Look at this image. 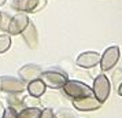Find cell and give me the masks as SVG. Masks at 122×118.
<instances>
[{
  "label": "cell",
  "mask_w": 122,
  "mask_h": 118,
  "mask_svg": "<svg viewBox=\"0 0 122 118\" xmlns=\"http://www.w3.org/2000/svg\"><path fill=\"white\" fill-rule=\"evenodd\" d=\"M4 3H6V0H0V6H3Z\"/></svg>",
  "instance_id": "22"
},
{
  "label": "cell",
  "mask_w": 122,
  "mask_h": 118,
  "mask_svg": "<svg viewBox=\"0 0 122 118\" xmlns=\"http://www.w3.org/2000/svg\"><path fill=\"white\" fill-rule=\"evenodd\" d=\"M22 36L26 44L29 45V48H36L37 47V43H39V36H37V30H36V26H34L32 22H29V25L23 29Z\"/></svg>",
  "instance_id": "11"
},
{
  "label": "cell",
  "mask_w": 122,
  "mask_h": 118,
  "mask_svg": "<svg viewBox=\"0 0 122 118\" xmlns=\"http://www.w3.org/2000/svg\"><path fill=\"white\" fill-rule=\"evenodd\" d=\"M7 102H8V104L14 108H19V107L22 106V99H18L17 96H11L8 95L7 96Z\"/></svg>",
  "instance_id": "17"
},
{
  "label": "cell",
  "mask_w": 122,
  "mask_h": 118,
  "mask_svg": "<svg viewBox=\"0 0 122 118\" xmlns=\"http://www.w3.org/2000/svg\"><path fill=\"white\" fill-rule=\"evenodd\" d=\"M119 59V48L117 45H112V47H108L107 50L103 52V55H100V69L103 72H107L112 69L117 65Z\"/></svg>",
  "instance_id": "5"
},
{
  "label": "cell",
  "mask_w": 122,
  "mask_h": 118,
  "mask_svg": "<svg viewBox=\"0 0 122 118\" xmlns=\"http://www.w3.org/2000/svg\"><path fill=\"white\" fill-rule=\"evenodd\" d=\"M40 78L44 81V84L48 87V88H52V89H59L63 85L66 84L67 74H65L61 70H47V72H43Z\"/></svg>",
  "instance_id": "2"
},
{
  "label": "cell",
  "mask_w": 122,
  "mask_h": 118,
  "mask_svg": "<svg viewBox=\"0 0 122 118\" xmlns=\"http://www.w3.org/2000/svg\"><path fill=\"white\" fill-rule=\"evenodd\" d=\"M1 118H18L17 108L8 106L7 108H4V113H3V117H1Z\"/></svg>",
  "instance_id": "18"
},
{
  "label": "cell",
  "mask_w": 122,
  "mask_h": 118,
  "mask_svg": "<svg viewBox=\"0 0 122 118\" xmlns=\"http://www.w3.org/2000/svg\"><path fill=\"white\" fill-rule=\"evenodd\" d=\"M25 89H26V84L23 80L10 76L0 77V91H4L7 93H19Z\"/></svg>",
  "instance_id": "4"
},
{
  "label": "cell",
  "mask_w": 122,
  "mask_h": 118,
  "mask_svg": "<svg viewBox=\"0 0 122 118\" xmlns=\"http://www.w3.org/2000/svg\"><path fill=\"white\" fill-rule=\"evenodd\" d=\"M3 113H4V107H3V104L0 103V118L3 117Z\"/></svg>",
  "instance_id": "20"
},
{
  "label": "cell",
  "mask_w": 122,
  "mask_h": 118,
  "mask_svg": "<svg viewBox=\"0 0 122 118\" xmlns=\"http://www.w3.org/2000/svg\"><path fill=\"white\" fill-rule=\"evenodd\" d=\"M62 88L65 91V93L71 99H80V97H84V96L93 95L91 87H88L86 84H84L81 81H76V80H70V81L67 80L66 84Z\"/></svg>",
  "instance_id": "1"
},
{
  "label": "cell",
  "mask_w": 122,
  "mask_h": 118,
  "mask_svg": "<svg viewBox=\"0 0 122 118\" xmlns=\"http://www.w3.org/2000/svg\"><path fill=\"white\" fill-rule=\"evenodd\" d=\"M29 17L25 14V12H18L17 15H14L10 21V25H8V33L11 36H17V34L22 33L23 29L29 25Z\"/></svg>",
  "instance_id": "7"
},
{
  "label": "cell",
  "mask_w": 122,
  "mask_h": 118,
  "mask_svg": "<svg viewBox=\"0 0 122 118\" xmlns=\"http://www.w3.org/2000/svg\"><path fill=\"white\" fill-rule=\"evenodd\" d=\"M55 115H54V111L51 110V108H45V110H43L41 111V115H40L39 118H54Z\"/></svg>",
  "instance_id": "19"
},
{
  "label": "cell",
  "mask_w": 122,
  "mask_h": 118,
  "mask_svg": "<svg viewBox=\"0 0 122 118\" xmlns=\"http://www.w3.org/2000/svg\"><path fill=\"white\" fill-rule=\"evenodd\" d=\"M10 21H11V17H10L8 14L0 11V30H1V32H7V30H8Z\"/></svg>",
  "instance_id": "15"
},
{
  "label": "cell",
  "mask_w": 122,
  "mask_h": 118,
  "mask_svg": "<svg viewBox=\"0 0 122 118\" xmlns=\"http://www.w3.org/2000/svg\"><path fill=\"white\" fill-rule=\"evenodd\" d=\"M41 73H43V69L40 67V66H37V65H25V66H22V67L19 69V72H18V74H19V78L23 80L25 82L26 81H33V80L36 78H40V76H41Z\"/></svg>",
  "instance_id": "9"
},
{
  "label": "cell",
  "mask_w": 122,
  "mask_h": 118,
  "mask_svg": "<svg viewBox=\"0 0 122 118\" xmlns=\"http://www.w3.org/2000/svg\"><path fill=\"white\" fill-rule=\"evenodd\" d=\"M100 62V54L95 52V51H86V52H82L80 54L77 58V66L82 69H91V67H95L96 65H99Z\"/></svg>",
  "instance_id": "8"
},
{
  "label": "cell",
  "mask_w": 122,
  "mask_h": 118,
  "mask_svg": "<svg viewBox=\"0 0 122 118\" xmlns=\"http://www.w3.org/2000/svg\"><path fill=\"white\" fill-rule=\"evenodd\" d=\"M73 106L78 111H95V110L100 108L102 103L93 95H88L80 97V99H73Z\"/></svg>",
  "instance_id": "6"
},
{
  "label": "cell",
  "mask_w": 122,
  "mask_h": 118,
  "mask_svg": "<svg viewBox=\"0 0 122 118\" xmlns=\"http://www.w3.org/2000/svg\"><path fill=\"white\" fill-rule=\"evenodd\" d=\"M111 91V85L108 78L106 77L104 74H99L93 81V87H92V92H93V96L97 99V100L103 104L107 97L110 95Z\"/></svg>",
  "instance_id": "3"
},
{
  "label": "cell",
  "mask_w": 122,
  "mask_h": 118,
  "mask_svg": "<svg viewBox=\"0 0 122 118\" xmlns=\"http://www.w3.org/2000/svg\"><path fill=\"white\" fill-rule=\"evenodd\" d=\"M118 93H119V95L122 96V84L119 85V88H118Z\"/></svg>",
  "instance_id": "21"
},
{
  "label": "cell",
  "mask_w": 122,
  "mask_h": 118,
  "mask_svg": "<svg viewBox=\"0 0 122 118\" xmlns=\"http://www.w3.org/2000/svg\"><path fill=\"white\" fill-rule=\"evenodd\" d=\"M26 89H28L29 95L34 96V97H40L45 93L47 85L44 84V81L41 78H36L33 81H29V84L26 85Z\"/></svg>",
  "instance_id": "12"
},
{
  "label": "cell",
  "mask_w": 122,
  "mask_h": 118,
  "mask_svg": "<svg viewBox=\"0 0 122 118\" xmlns=\"http://www.w3.org/2000/svg\"><path fill=\"white\" fill-rule=\"evenodd\" d=\"M11 44V37L8 34H1L0 36V54H4L6 51L10 50Z\"/></svg>",
  "instance_id": "14"
},
{
  "label": "cell",
  "mask_w": 122,
  "mask_h": 118,
  "mask_svg": "<svg viewBox=\"0 0 122 118\" xmlns=\"http://www.w3.org/2000/svg\"><path fill=\"white\" fill-rule=\"evenodd\" d=\"M22 104L25 107H39L40 102H39V97H34V96L29 95L22 99Z\"/></svg>",
  "instance_id": "16"
},
{
  "label": "cell",
  "mask_w": 122,
  "mask_h": 118,
  "mask_svg": "<svg viewBox=\"0 0 122 118\" xmlns=\"http://www.w3.org/2000/svg\"><path fill=\"white\" fill-rule=\"evenodd\" d=\"M41 111L40 107H25L18 113V118H39Z\"/></svg>",
  "instance_id": "13"
},
{
  "label": "cell",
  "mask_w": 122,
  "mask_h": 118,
  "mask_svg": "<svg viewBox=\"0 0 122 118\" xmlns=\"http://www.w3.org/2000/svg\"><path fill=\"white\" fill-rule=\"evenodd\" d=\"M41 4L40 0H14L12 8L19 12H37Z\"/></svg>",
  "instance_id": "10"
}]
</instances>
